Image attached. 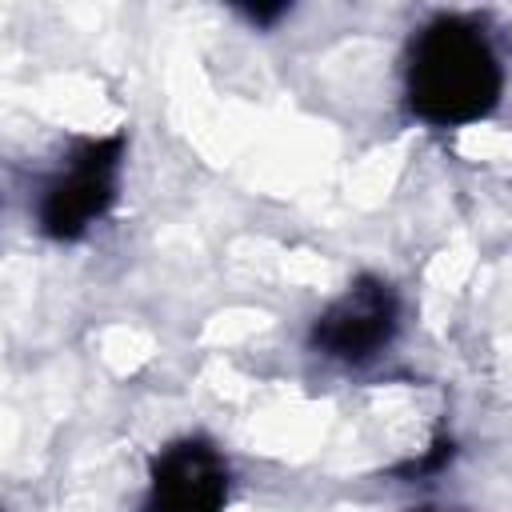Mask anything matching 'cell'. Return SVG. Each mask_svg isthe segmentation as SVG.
Instances as JSON below:
<instances>
[{
	"label": "cell",
	"instance_id": "cell-1",
	"mask_svg": "<svg viewBox=\"0 0 512 512\" xmlns=\"http://www.w3.org/2000/svg\"><path fill=\"white\" fill-rule=\"evenodd\" d=\"M420 76H424V100H436V116H460L484 104L492 60L480 40L444 28V36L428 44V60Z\"/></svg>",
	"mask_w": 512,
	"mask_h": 512
}]
</instances>
